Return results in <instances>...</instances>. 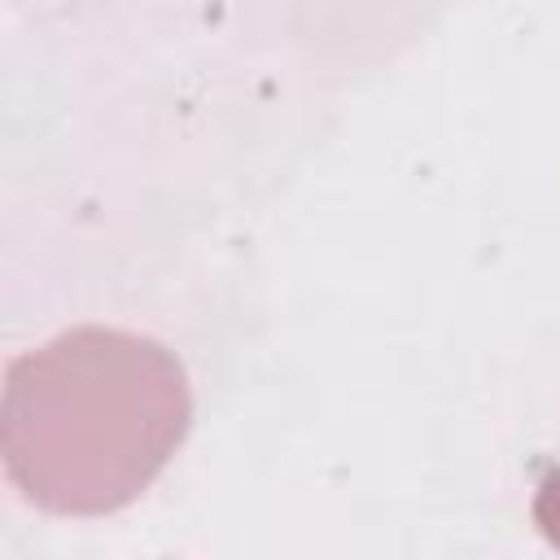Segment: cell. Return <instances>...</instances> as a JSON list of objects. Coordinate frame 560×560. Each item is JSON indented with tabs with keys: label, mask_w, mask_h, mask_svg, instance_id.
I'll return each mask as SVG.
<instances>
[{
	"label": "cell",
	"mask_w": 560,
	"mask_h": 560,
	"mask_svg": "<svg viewBox=\"0 0 560 560\" xmlns=\"http://www.w3.org/2000/svg\"><path fill=\"white\" fill-rule=\"evenodd\" d=\"M188 420V381L162 341L70 328L9 363L0 455L31 503L57 516H105L166 468Z\"/></svg>",
	"instance_id": "obj_1"
},
{
	"label": "cell",
	"mask_w": 560,
	"mask_h": 560,
	"mask_svg": "<svg viewBox=\"0 0 560 560\" xmlns=\"http://www.w3.org/2000/svg\"><path fill=\"white\" fill-rule=\"evenodd\" d=\"M534 521L542 525V534L560 547V468L538 486V499H534Z\"/></svg>",
	"instance_id": "obj_2"
}]
</instances>
